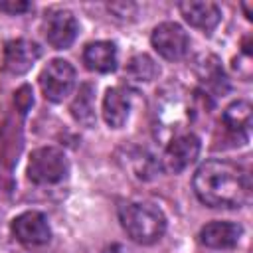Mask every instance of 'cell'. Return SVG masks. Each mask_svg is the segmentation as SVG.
I'll list each match as a JSON object with an SVG mask.
<instances>
[{
	"label": "cell",
	"instance_id": "9",
	"mask_svg": "<svg viewBox=\"0 0 253 253\" xmlns=\"http://www.w3.org/2000/svg\"><path fill=\"white\" fill-rule=\"evenodd\" d=\"M12 233L14 237L30 247L43 245L51 237V229L47 223V217L42 211H24L12 221Z\"/></svg>",
	"mask_w": 253,
	"mask_h": 253
},
{
	"label": "cell",
	"instance_id": "4",
	"mask_svg": "<svg viewBox=\"0 0 253 253\" xmlns=\"http://www.w3.org/2000/svg\"><path fill=\"white\" fill-rule=\"evenodd\" d=\"M40 85L47 101H63L75 87V67L67 59H51L40 73Z\"/></svg>",
	"mask_w": 253,
	"mask_h": 253
},
{
	"label": "cell",
	"instance_id": "18",
	"mask_svg": "<svg viewBox=\"0 0 253 253\" xmlns=\"http://www.w3.org/2000/svg\"><path fill=\"white\" fill-rule=\"evenodd\" d=\"M32 103H34V99H32V89H30L28 85L20 87V89L16 91V105H18V109H20L22 113H26Z\"/></svg>",
	"mask_w": 253,
	"mask_h": 253
},
{
	"label": "cell",
	"instance_id": "5",
	"mask_svg": "<svg viewBox=\"0 0 253 253\" xmlns=\"http://www.w3.org/2000/svg\"><path fill=\"white\" fill-rule=\"evenodd\" d=\"M152 47L168 61L182 59L188 53L190 47V38L184 32V28L176 22H162L152 30L150 36Z\"/></svg>",
	"mask_w": 253,
	"mask_h": 253
},
{
	"label": "cell",
	"instance_id": "2",
	"mask_svg": "<svg viewBox=\"0 0 253 253\" xmlns=\"http://www.w3.org/2000/svg\"><path fill=\"white\" fill-rule=\"evenodd\" d=\"M119 219L126 235L138 245H152L166 231V217L162 210L152 204H123L119 208Z\"/></svg>",
	"mask_w": 253,
	"mask_h": 253
},
{
	"label": "cell",
	"instance_id": "11",
	"mask_svg": "<svg viewBox=\"0 0 253 253\" xmlns=\"http://www.w3.org/2000/svg\"><path fill=\"white\" fill-rule=\"evenodd\" d=\"M178 8L184 20L204 34H210L221 20V10L215 2H182Z\"/></svg>",
	"mask_w": 253,
	"mask_h": 253
},
{
	"label": "cell",
	"instance_id": "1",
	"mask_svg": "<svg viewBox=\"0 0 253 253\" xmlns=\"http://www.w3.org/2000/svg\"><path fill=\"white\" fill-rule=\"evenodd\" d=\"M194 192L210 208H241L251 200L249 172L229 160H206L194 174Z\"/></svg>",
	"mask_w": 253,
	"mask_h": 253
},
{
	"label": "cell",
	"instance_id": "17",
	"mask_svg": "<svg viewBox=\"0 0 253 253\" xmlns=\"http://www.w3.org/2000/svg\"><path fill=\"white\" fill-rule=\"evenodd\" d=\"M32 8H34V6H32L30 2H24V0H8V2H0V10H2V12H8V14H14V16L24 14V12L32 10Z\"/></svg>",
	"mask_w": 253,
	"mask_h": 253
},
{
	"label": "cell",
	"instance_id": "12",
	"mask_svg": "<svg viewBox=\"0 0 253 253\" xmlns=\"http://www.w3.org/2000/svg\"><path fill=\"white\" fill-rule=\"evenodd\" d=\"M83 63L89 71L97 73H111L117 69L119 55H117V45L113 42H91L83 49Z\"/></svg>",
	"mask_w": 253,
	"mask_h": 253
},
{
	"label": "cell",
	"instance_id": "10",
	"mask_svg": "<svg viewBox=\"0 0 253 253\" xmlns=\"http://www.w3.org/2000/svg\"><path fill=\"white\" fill-rule=\"evenodd\" d=\"M243 227L235 221H211L202 227L200 241L211 249H229L237 245Z\"/></svg>",
	"mask_w": 253,
	"mask_h": 253
},
{
	"label": "cell",
	"instance_id": "14",
	"mask_svg": "<svg viewBox=\"0 0 253 253\" xmlns=\"http://www.w3.org/2000/svg\"><path fill=\"white\" fill-rule=\"evenodd\" d=\"M223 125L227 126L229 132L247 138L249 126H251V105L247 101H235L231 103L221 117Z\"/></svg>",
	"mask_w": 253,
	"mask_h": 253
},
{
	"label": "cell",
	"instance_id": "6",
	"mask_svg": "<svg viewBox=\"0 0 253 253\" xmlns=\"http://www.w3.org/2000/svg\"><path fill=\"white\" fill-rule=\"evenodd\" d=\"M40 55H42V49L36 42L18 38V40H10L4 43L0 63L6 73L22 75L32 69V65L40 59Z\"/></svg>",
	"mask_w": 253,
	"mask_h": 253
},
{
	"label": "cell",
	"instance_id": "3",
	"mask_svg": "<svg viewBox=\"0 0 253 253\" xmlns=\"http://www.w3.org/2000/svg\"><path fill=\"white\" fill-rule=\"evenodd\" d=\"M67 176H69V158L61 148L42 146L30 154L28 178L34 184H40V186L59 184Z\"/></svg>",
	"mask_w": 253,
	"mask_h": 253
},
{
	"label": "cell",
	"instance_id": "8",
	"mask_svg": "<svg viewBox=\"0 0 253 253\" xmlns=\"http://www.w3.org/2000/svg\"><path fill=\"white\" fill-rule=\"evenodd\" d=\"M200 146H202L200 138L192 132H186V134L172 138L164 150V156H162L164 170L170 174H178V172L186 170L198 158Z\"/></svg>",
	"mask_w": 253,
	"mask_h": 253
},
{
	"label": "cell",
	"instance_id": "15",
	"mask_svg": "<svg viewBox=\"0 0 253 253\" xmlns=\"http://www.w3.org/2000/svg\"><path fill=\"white\" fill-rule=\"evenodd\" d=\"M71 115L77 123L85 126L95 125V87L83 83L77 91V97L71 103Z\"/></svg>",
	"mask_w": 253,
	"mask_h": 253
},
{
	"label": "cell",
	"instance_id": "7",
	"mask_svg": "<svg viewBox=\"0 0 253 253\" xmlns=\"http://www.w3.org/2000/svg\"><path fill=\"white\" fill-rule=\"evenodd\" d=\"M43 34H45V40L51 47L67 49L79 34V24H77L73 12H69V10H51L49 14H45Z\"/></svg>",
	"mask_w": 253,
	"mask_h": 253
},
{
	"label": "cell",
	"instance_id": "16",
	"mask_svg": "<svg viewBox=\"0 0 253 253\" xmlns=\"http://www.w3.org/2000/svg\"><path fill=\"white\" fill-rule=\"evenodd\" d=\"M158 73H160L158 65L146 53H138L130 57V61L126 63V75L134 81H152Z\"/></svg>",
	"mask_w": 253,
	"mask_h": 253
},
{
	"label": "cell",
	"instance_id": "13",
	"mask_svg": "<svg viewBox=\"0 0 253 253\" xmlns=\"http://www.w3.org/2000/svg\"><path fill=\"white\" fill-rule=\"evenodd\" d=\"M130 113V99L128 93L121 87H113L107 89L105 99H103V117L105 123L113 128H121Z\"/></svg>",
	"mask_w": 253,
	"mask_h": 253
}]
</instances>
